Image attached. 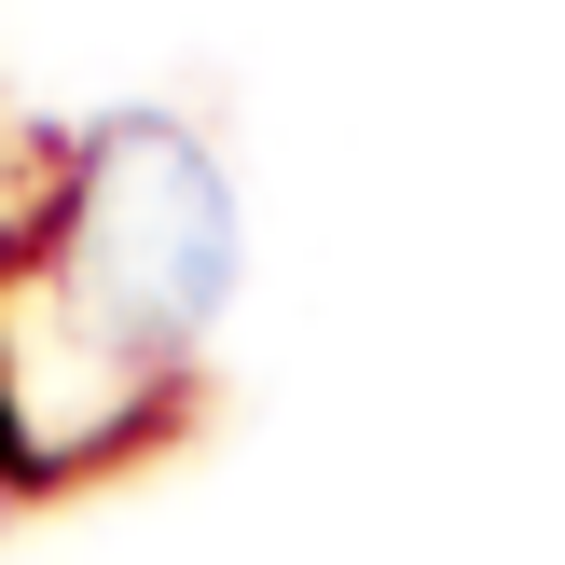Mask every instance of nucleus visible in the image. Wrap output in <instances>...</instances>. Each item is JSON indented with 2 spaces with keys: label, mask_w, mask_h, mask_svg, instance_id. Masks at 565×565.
<instances>
[{
  "label": "nucleus",
  "mask_w": 565,
  "mask_h": 565,
  "mask_svg": "<svg viewBox=\"0 0 565 565\" xmlns=\"http://www.w3.org/2000/svg\"><path fill=\"white\" fill-rule=\"evenodd\" d=\"M70 290L97 303L110 345L166 359L193 345V331L221 318V290H235V193H221V166L193 152L180 125H110L97 152H83V193H70Z\"/></svg>",
  "instance_id": "f257e3e1"
}]
</instances>
